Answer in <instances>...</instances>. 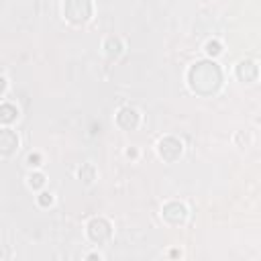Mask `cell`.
<instances>
[{
	"instance_id": "2",
	"label": "cell",
	"mask_w": 261,
	"mask_h": 261,
	"mask_svg": "<svg viewBox=\"0 0 261 261\" xmlns=\"http://www.w3.org/2000/svg\"><path fill=\"white\" fill-rule=\"evenodd\" d=\"M92 2L90 0H67L63 6V14L71 24H84L92 18Z\"/></svg>"
},
{
	"instance_id": "1",
	"label": "cell",
	"mask_w": 261,
	"mask_h": 261,
	"mask_svg": "<svg viewBox=\"0 0 261 261\" xmlns=\"http://www.w3.org/2000/svg\"><path fill=\"white\" fill-rule=\"evenodd\" d=\"M188 86L200 96H212L222 86V71L212 59L196 61L188 69Z\"/></svg>"
},
{
	"instance_id": "17",
	"label": "cell",
	"mask_w": 261,
	"mask_h": 261,
	"mask_svg": "<svg viewBox=\"0 0 261 261\" xmlns=\"http://www.w3.org/2000/svg\"><path fill=\"white\" fill-rule=\"evenodd\" d=\"M137 155H139V151H137L135 147H130V149H126V157H130V159H137Z\"/></svg>"
},
{
	"instance_id": "6",
	"label": "cell",
	"mask_w": 261,
	"mask_h": 261,
	"mask_svg": "<svg viewBox=\"0 0 261 261\" xmlns=\"http://www.w3.org/2000/svg\"><path fill=\"white\" fill-rule=\"evenodd\" d=\"M234 73H237L239 82H243V84H253V82H257V77H259V65H257V61H253V59H241V61L237 63Z\"/></svg>"
},
{
	"instance_id": "15",
	"label": "cell",
	"mask_w": 261,
	"mask_h": 261,
	"mask_svg": "<svg viewBox=\"0 0 261 261\" xmlns=\"http://www.w3.org/2000/svg\"><path fill=\"white\" fill-rule=\"evenodd\" d=\"M27 161H29V165H31V167H39V165H41V161H43V157H41L39 153H31V155L27 157Z\"/></svg>"
},
{
	"instance_id": "10",
	"label": "cell",
	"mask_w": 261,
	"mask_h": 261,
	"mask_svg": "<svg viewBox=\"0 0 261 261\" xmlns=\"http://www.w3.org/2000/svg\"><path fill=\"white\" fill-rule=\"evenodd\" d=\"M18 118V108L10 102H2L0 104V122L2 124H12Z\"/></svg>"
},
{
	"instance_id": "14",
	"label": "cell",
	"mask_w": 261,
	"mask_h": 261,
	"mask_svg": "<svg viewBox=\"0 0 261 261\" xmlns=\"http://www.w3.org/2000/svg\"><path fill=\"white\" fill-rule=\"evenodd\" d=\"M37 202H39V206L47 208V206L53 204V194H51V192H41V194L37 196Z\"/></svg>"
},
{
	"instance_id": "18",
	"label": "cell",
	"mask_w": 261,
	"mask_h": 261,
	"mask_svg": "<svg viewBox=\"0 0 261 261\" xmlns=\"http://www.w3.org/2000/svg\"><path fill=\"white\" fill-rule=\"evenodd\" d=\"M88 259H98V261H100V259H102V255H100V253H90V255H88Z\"/></svg>"
},
{
	"instance_id": "7",
	"label": "cell",
	"mask_w": 261,
	"mask_h": 261,
	"mask_svg": "<svg viewBox=\"0 0 261 261\" xmlns=\"http://www.w3.org/2000/svg\"><path fill=\"white\" fill-rule=\"evenodd\" d=\"M139 122H141V114L133 106H122L116 112V124L122 130H135L139 126Z\"/></svg>"
},
{
	"instance_id": "11",
	"label": "cell",
	"mask_w": 261,
	"mask_h": 261,
	"mask_svg": "<svg viewBox=\"0 0 261 261\" xmlns=\"http://www.w3.org/2000/svg\"><path fill=\"white\" fill-rule=\"evenodd\" d=\"M77 175H80V179H82L84 184H92V181L96 179V167H94L92 163H84V165L80 167Z\"/></svg>"
},
{
	"instance_id": "4",
	"label": "cell",
	"mask_w": 261,
	"mask_h": 261,
	"mask_svg": "<svg viewBox=\"0 0 261 261\" xmlns=\"http://www.w3.org/2000/svg\"><path fill=\"white\" fill-rule=\"evenodd\" d=\"M88 237L94 243H104V241H108L112 237V224L106 218L96 216V218H92L88 222Z\"/></svg>"
},
{
	"instance_id": "3",
	"label": "cell",
	"mask_w": 261,
	"mask_h": 261,
	"mask_svg": "<svg viewBox=\"0 0 261 261\" xmlns=\"http://www.w3.org/2000/svg\"><path fill=\"white\" fill-rule=\"evenodd\" d=\"M157 153H159V157H161L163 161L173 163V161H177V159L181 157V153H184V143H181L179 139H175V137H163V139L157 143Z\"/></svg>"
},
{
	"instance_id": "16",
	"label": "cell",
	"mask_w": 261,
	"mask_h": 261,
	"mask_svg": "<svg viewBox=\"0 0 261 261\" xmlns=\"http://www.w3.org/2000/svg\"><path fill=\"white\" fill-rule=\"evenodd\" d=\"M6 88H8V82H6V77H4V75H0V96L6 92Z\"/></svg>"
},
{
	"instance_id": "8",
	"label": "cell",
	"mask_w": 261,
	"mask_h": 261,
	"mask_svg": "<svg viewBox=\"0 0 261 261\" xmlns=\"http://www.w3.org/2000/svg\"><path fill=\"white\" fill-rule=\"evenodd\" d=\"M18 135L12 128H0V155L2 157H10L18 151Z\"/></svg>"
},
{
	"instance_id": "13",
	"label": "cell",
	"mask_w": 261,
	"mask_h": 261,
	"mask_svg": "<svg viewBox=\"0 0 261 261\" xmlns=\"http://www.w3.org/2000/svg\"><path fill=\"white\" fill-rule=\"evenodd\" d=\"M204 51H206V55L208 57H218L220 53H222V43L220 41H216V39H212V41H208L206 45H204Z\"/></svg>"
},
{
	"instance_id": "5",
	"label": "cell",
	"mask_w": 261,
	"mask_h": 261,
	"mask_svg": "<svg viewBox=\"0 0 261 261\" xmlns=\"http://www.w3.org/2000/svg\"><path fill=\"white\" fill-rule=\"evenodd\" d=\"M161 216H163V220L169 222V224H181V222H186V218H188V208H186V204H181V202H177V200H171V202L163 204Z\"/></svg>"
},
{
	"instance_id": "12",
	"label": "cell",
	"mask_w": 261,
	"mask_h": 261,
	"mask_svg": "<svg viewBox=\"0 0 261 261\" xmlns=\"http://www.w3.org/2000/svg\"><path fill=\"white\" fill-rule=\"evenodd\" d=\"M45 173H41V171H33L31 175H29V179H27V184H29V188L31 190H41L43 186H45Z\"/></svg>"
},
{
	"instance_id": "9",
	"label": "cell",
	"mask_w": 261,
	"mask_h": 261,
	"mask_svg": "<svg viewBox=\"0 0 261 261\" xmlns=\"http://www.w3.org/2000/svg\"><path fill=\"white\" fill-rule=\"evenodd\" d=\"M102 49H104L106 57L116 59V57L124 51V43H122V39H120V37H114V35H112V37H106V39H104Z\"/></svg>"
}]
</instances>
